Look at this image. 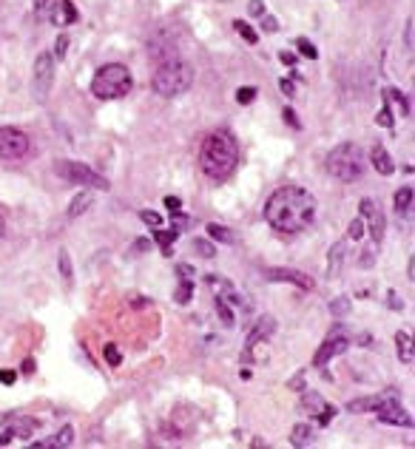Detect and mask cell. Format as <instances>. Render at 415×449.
I'll use <instances>...</instances> for the list:
<instances>
[{
    "mask_svg": "<svg viewBox=\"0 0 415 449\" xmlns=\"http://www.w3.org/2000/svg\"><path fill=\"white\" fill-rule=\"evenodd\" d=\"M131 305H134V308H148L151 302H148V298H143V296H136V298H134V302H131Z\"/></svg>",
    "mask_w": 415,
    "mask_h": 449,
    "instance_id": "55",
    "label": "cell"
},
{
    "mask_svg": "<svg viewBox=\"0 0 415 449\" xmlns=\"http://www.w3.org/2000/svg\"><path fill=\"white\" fill-rule=\"evenodd\" d=\"M65 49H68V34H60V37L54 40V54H51V57H60V60H63V57H65Z\"/></svg>",
    "mask_w": 415,
    "mask_h": 449,
    "instance_id": "41",
    "label": "cell"
},
{
    "mask_svg": "<svg viewBox=\"0 0 415 449\" xmlns=\"http://www.w3.org/2000/svg\"><path fill=\"white\" fill-rule=\"evenodd\" d=\"M140 219H143L146 224H151V228H160V224H162V216H160L157 210H140Z\"/></svg>",
    "mask_w": 415,
    "mask_h": 449,
    "instance_id": "39",
    "label": "cell"
},
{
    "mask_svg": "<svg viewBox=\"0 0 415 449\" xmlns=\"http://www.w3.org/2000/svg\"><path fill=\"white\" fill-rule=\"evenodd\" d=\"M264 279L267 282H282V284H296L299 290H313L316 282L302 273V270H293V267H267L264 270Z\"/></svg>",
    "mask_w": 415,
    "mask_h": 449,
    "instance_id": "10",
    "label": "cell"
},
{
    "mask_svg": "<svg viewBox=\"0 0 415 449\" xmlns=\"http://www.w3.org/2000/svg\"><path fill=\"white\" fill-rule=\"evenodd\" d=\"M347 347H350L347 336H327L324 344H321V347L316 350V355H313V367H324L327 361H333L336 355H341Z\"/></svg>",
    "mask_w": 415,
    "mask_h": 449,
    "instance_id": "14",
    "label": "cell"
},
{
    "mask_svg": "<svg viewBox=\"0 0 415 449\" xmlns=\"http://www.w3.org/2000/svg\"><path fill=\"white\" fill-rule=\"evenodd\" d=\"M344 253H347V242H336L327 253V276L336 279L341 273V265H344Z\"/></svg>",
    "mask_w": 415,
    "mask_h": 449,
    "instance_id": "18",
    "label": "cell"
},
{
    "mask_svg": "<svg viewBox=\"0 0 415 449\" xmlns=\"http://www.w3.org/2000/svg\"><path fill=\"white\" fill-rule=\"evenodd\" d=\"M51 23H57V26H65V23H75L77 20V9H75V4L72 0H57V6H54V12H51V18H49Z\"/></svg>",
    "mask_w": 415,
    "mask_h": 449,
    "instance_id": "17",
    "label": "cell"
},
{
    "mask_svg": "<svg viewBox=\"0 0 415 449\" xmlns=\"http://www.w3.org/2000/svg\"><path fill=\"white\" fill-rule=\"evenodd\" d=\"M154 236H157V242L162 245V253H165V256H171V242L179 236V231H177V228H174V231H157Z\"/></svg>",
    "mask_w": 415,
    "mask_h": 449,
    "instance_id": "29",
    "label": "cell"
},
{
    "mask_svg": "<svg viewBox=\"0 0 415 449\" xmlns=\"http://www.w3.org/2000/svg\"><path fill=\"white\" fill-rule=\"evenodd\" d=\"M4 234H6V219H4V213H0V239H4Z\"/></svg>",
    "mask_w": 415,
    "mask_h": 449,
    "instance_id": "57",
    "label": "cell"
},
{
    "mask_svg": "<svg viewBox=\"0 0 415 449\" xmlns=\"http://www.w3.org/2000/svg\"><path fill=\"white\" fill-rule=\"evenodd\" d=\"M234 29H236V32H239V37H245V40H248L250 46H253V43L259 40V34H256V32H253V29H250V26H248L245 20H236V23H234Z\"/></svg>",
    "mask_w": 415,
    "mask_h": 449,
    "instance_id": "35",
    "label": "cell"
},
{
    "mask_svg": "<svg viewBox=\"0 0 415 449\" xmlns=\"http://www.w3.org/2000/svg\"><path fill=\"white\" fill-rule=\"evenodd\" d=\"M262 29L264 32H279V23H276V18H270V15H262Z\"/></svg>",
    "mask_w": 415,
    "mask_h": 449,
    "instance_id": "44",
    "label": "cell"
},
{
    "mask_svg": "<svg viewBox=\"0 0 415 449\" xmlns=\"http://www.w3.org/2000/svg\"><path fill=\"white\" fill-rule=\"evenodd\" d=\"M296 46H299V51H302V57H307V60H316V57H319V51H316V46H313L310 40H305V37H299V40H296Z\"/></svg>",
    "mask_w": 415,
    "mask_h": 449,
    "instance_id": "36",
    "label": "cell"
},
{
    "mask_svg": "<svg viewBox=\"0 0 415 449\" xmlns=\"http://www.w3.org/2000/svg\"><path fill=\"white\" fill-rule=\"evenodd\" d=\"M282 117H285V122H290L293 128H302V122H299V117H296V111H293V108H285V114H282Z\"/></svg>",
    "mask_w": 415,
    "mask_h": 449,
    "instance_id": "46",
    "label": "cell"
},
{
    "mask_svg": "<svg viewBox=\"0 0 415 449\" xmlns=\"http://www.w3.org/2000/svg\"><path fill=\"white\" fill-rule=\"evenodd\" d=\"M51 443H54V446H72V443H75V429H72V426H63V429L54 435Z\"/></svg>",
    "mask_w": 415,
    "mask_h": 449,
    "instance_id": "34",
    "label": "cell"
},
{
    "mask_svg": "<svg viewBox=\"0 0 415 449\" xmlns=\"http://www.w3.org/2000/svg\"><path fill=\"white\" fill-rule=\"evenodd\" d=\"M407 49L412 51V18L407 20Z\"/></svg>",
    "mask_w": 415,
    "mask_h": 449,
    "instance_id": "54",
    "label": "cell"
},
{
    "mask_svg": "<svg viewBox=\"0 0 415 449\" xmlns=\"http://www.w3.org/2000/svg\"><path fill=\"white\" fill-rule=\"evenodd\" d=\"M390 308L392 310H404V302L398 298V293H390Z\"/></svg>",
    "mask_w": 415,
    "mask_h": 449,
    "instance_id": "50",
    "label": "cell"
},
{
    "mask_svg": "<svg viewBox=\"0 0 415 449\" xmlns=\"http://www.w3.org/2000/svg\"><path fill=\"white\" fill-rule=\"evenodd\" d=\"M395 353H398V361H401V364H412V361H415L412 336H409L407 330H398V333H395Z\"/></svg>",
    "mask_w": 415,
    "mask_h": 449,
    "instance_id": "19",
    "label": "cell"
},
{
    "mask_svg": "<svg viewBox=\"0 0 415 449\" xmlns=\"http://www.w3.org/2000/svg\"><path fill=\"white\" fill-rule=\"evenodd\" d=\"M23 372H26V376H32V372H34V361H32V358L23 361Z\"/></svg>",
    "mask_w": 415,
    "mask_h": 449,
    "instance_id": "56",
    "label": "cell"
},
{
    "mask_svg": "<svg viewBox=\"0 0 415 449\" xmlns=\"http://www.w3.org/2000/svg\"><path fill=\"white\" fill-rule=\"evenodd\" d=\"M148 248H151V242H148V239H140V242H134L131 251H134V253H143V251H148Z\"/></svg>",
    "mask_w": 415,
    "mask_h": 449,
    "instance_id": "49",
    "label": "cell"
},
{
    "mask_svg": "<svg viewBox=\"0 0 415 449\" xmlns=\"http://www.w3.org/2000/svg\"><path fill=\"white\" fill-rule=\"evenodd\" d=\"M208 284L214 287V293H217V298H222V302H228L231 308H248V302H245V296L225 279V276H217V273H211L205 279Z\"/></svg>",
    "mask_w": 415,
    "mask_h": 449,
    "instance_id": "11",
    "label": "cell"
},
{
    "mask_svg": "<svg viewBox=\"0 0 415 449\" xmlns=\"http://www.w3.org/2000/svg\"><path fill=\"white\" fill-rule=\"evenodd\" d=\"M208 236L219 245H236V234L231 228H225V224H217V222L208 224Z\"/></svg>",
    "mask_w": 415,
    "mask_h": 449,
    "instance_id": "21",
    "label": "cell"
},
{
    "mask_svg": "<svg viewBox=\"0 0 415 449\" xmlns=\"http://www.w3.org/2000/svg\"><path fill=\"white\" fill-rule=\"evenodd\" d=\"M15 381H18V372H15V369H0V384L9 387V384H15Z\"/></svg>",
    "mask_w": 415,
    "mask_h": 449,
    "instance_id": "42",
    "label": "cell"
},
{
    "mask_svg": "<svg viewBox=\"0 0 415 449\" xmlns=\"http://www.w3.org/2000/svg\"><path fill=\"white\" fill-rule=\"evenodd\" d=\"M376 415H378V421L392 424V426H412V418H409V412L401 407V401H398L395 390H387L384 396H378Z\"/></svg>",
    "mask_w": 415,
    "mask_h": 449,
    "instance_id": "8",
    "label": "cell"
},
{
    "mask_svg": "<svg viewBox=\"0 0 415 449\" xmlns=\"http://www.w3.org/2000/svg\"><path fill=\"white\" fill-rule=\"evenodd\" d=\"M362 256H364V259H362V267H373V262H376V259H373V248H367Z\"/></svg>",
    "mask_w": 415,
    "mask_h": 449,
    "instance_id": "51",
    "label": "cell"
},
{
    "mask_svg": "<svg viewBox=\"0 0 415 449\" xmlns=\"http://www.w3.org/2000/svg\"><path fill=\"white\" fill-rule=\"evenodd\" d=\"M362 219L370 224V236H373V242L378 245V242L384 239V228H387V222H384L381 208H378L373 199H362Z\"/></svg>",
    "mask_w": 415,
    "mask_h": 449,
    "instance_id": "13",
    "label": "cell"
},
{
    "mask_svg": "<svg viewBox=\"0 0 415 449\" xmlns=\"http://www.w3.org/2000/svg\"><path fill=\"white\" fill-rule=\"evenodd\" d=\"M193 251H196L202 259H214V256H217L214 242H208V239H193Z\"/></svg>",
    "mask_w": 415,
    "mask_h": 449,
    "instance_id": "31",
    "label": "cell"
},
{
    "mask_svg": "<svg viewBox=\"0 0 415 449\" xmlns=\"http://www.w3.org/2000/svg\"><path fill=\"white\" fill-rule=\"evenodd\" d=\"M264 219L279 234H299L316 219V196L302 185L276 188L264 202Z\"/></svg>",
    "mask_w": 415,
    "mask_h": 449,
    "instance_id": "1",
    "label": "cell"
},
{
    "mask_svg": "<svg viewBox=\"0 0 415 449\" xmlns=\"http://www.w3.org/2000/svg\"><path fill=\"white\" fill-rule=\"evenodd\" d=\"M239 165V142L231 131H211L199 148V168L208 179L225 182Z\"/></svg>",
    "mask_w": 415,
    "mask_h": 449,
    "instance_id": "2",
    "label": "cell"
},
{
    "mask_svg": "<svg viewBox=\"0 0 415 449\" xmlns=\"http://www.w3.org/2000/svg\"><path fill=\"white\" fill-rule=\"evenodd\" d=\"M387 97H390V100H392V103H395V106L401 108V114H404V117L409 114V106H407V97H404L401 91H395V89H390V91H387Z\"/></svg>",
    "mask_w": 415,
    "mask_h": 449,
    "instance_id": "38",
    "label": "cell"
},
{
    "mask_svg": "<svg viewBox=\"0 0 415 449\" xmlns=\"http://www.w3.org/2000/svg\"><path fill=\"white\" fill-rule=\"evenodd\" d=\"M412 185H404V188H398V194H395V210H398V216H409L412 213Z\"/></svg>",
    "mask_w": 415,
    "mask_h": 449,
    "instance_id": "22",
    "label": "cell"
},
{
    "mask_svg": "<svg viewBox=\"0 0 415 449\" xmlns=\"http://www.w3.org/2000/svg\"><path fill=\"white\" fill-rule=\"evenodd\" d=\"M103 358H106L111 367H120V364H122V353H120L117 344H106V347H103Z\"/></svg>",
    "mask_w": 415,
    "mask_h": 449,
    "instance_id": "33",
    "label": "cell"
},
{
    "mask_svg": "<svg viewBox=\"0 0 415 449\" xmlns=\"http://www.w3.org/2000/svg\"><path fill=\"white\" fill-rule=\"evenodd\" d=\"M29 148H32V139L26 131L12 128V125L0 128V157L4 160H20L29 154Z\"/></svg>",
    "mask_w": 415,
    "mask_h": 449,
    "instance_id": "7",
    "label": "cell"
},
{
    "mask_svg": "<svg viewBox=\"0 0 415 449\" xmlns=\"http://www.w3.org/2000/svg\"><path fill=\"white\" fill-rule=\"evenodd\" d=\"M376 122H378L381 128H392V111H390V106H384V108L376 114Z\"/></svg>",
    "mask_w": 415,
    "mask_h": 449,
    "instance_id": "40",
    "label": "cell"
},
{
    "mask_svg": "<svg viewBox=\"0 0 415 449\" xmlns=\"http://www.w3.org/2000/svg\"><path fill=\"white\" fill-rule=\"evenodd\" d=\"M54 6H57V0H34V15L40 20H49L51 12H54Z\"/></svg>",
    "mask_w": 415,
    "mask_h": 449,
    "instance_id": "30",
    "label": "cell"
},
{
    "mask_svg": "<svg viewBox=\"0 0 415 449\" xmlns=\"http://www.w3.org/2000/svg\"><path fill=\"white\" fill-rule=\"evenodd\" d=\"M362 236H364V219L356 216V219L347 224V239H350V242H359Z\"/></svg>",
    "mask_w": 415,
    "mask_h": 449,
    "instance_id": "32",
    "label": "cell"
},
{
    "mask_svg": "<svg viewBox=\"0 0 415 449\" xmlns=\"http://www.w3.org/2000/svg\"><path fill=\"white\" fill-rule=\"evenodd\" d=\"M327 174L336 177L338 182H356L364 174V154L356 142H341L324 160Z\"/></svg>",
    "mask_w": 415,
    "mask_h": 449,
    "instance_id": "4",
    "label": "cell"
},
{
    "mask_svg": "<svg viewBox=\"0 0 415 449\" xmlns=\"http://www.w3.org/2000/svg\"><path fill=\"white\" fill-rule=\"evenodd\" d=\"M376 404H378V396L356 398V401H350V404H347V412H370V410H376Z\"/></svg>",
    "mask_w": 415,
    "mask_h": 449,
    "instance_id": "26",
    "label": "cell"
},
{
    "mask_svg": "<svg viewBox=\"0 0 415 449\" xmlns=\"http://www.w3.org/2000/svg\"><path fill=\"white\" fill-rule=\"evenodd\" d=\"M273 330H276V319H270V316L259 319V322H256V327L248 333V344H245V350H250V347H256L259 341L270 339V336H273Z\"/></svg>",
    "mask_w": 415,
    "mask_h": 449,
    "instance_id": "16",
    "label": "cell"
},
{
    "mask_svg": "<svg viewBox=\"0 0 415 449\" xmlns=\"http://www.w3.org/2000/svg\"><path fill=\"white\" fill-rule=\"evenodd\" d=\"M51 86H54V57L49 51H43L34 60V97L43 103L49 97Z\"/></svg>",
    "mask_w": 415,
    "mask_h": 449,
    "instance_id": "9",
    "label": "cell"
},
{
    "mask_svg": "<svg viewBox=\"0 0 415 449\" xmlns=\"http://www.w3.org/2000/svg\"><path fill=\"white\" fill-rule=\"evenodd\" d=\"M57 270H60V276H63V282H65V284H72V282H75L72 256H68V251H60V256H57Z\"/></svg>",
    "mask_w": 415,
    "mask_h": 449,
    "instance_id": "23",
    "label": "cell"
},
{
    "mask_svg": "<svg viewBox=\"0 0 415 449\" xmlns=\"http://www.w3.org/2000/svg\"><path fill=\"white\" fill-rule=\"evenodd\" d=\"M165 208L174 213V210H182V199L179 196H165Z\"/></svg>",
    "mask_w": 415,
    "mask_h": 449,
    "instance_id": "47",
    "label": "cell"
},
{
    "mask_svg": "<svg viewBox=\"0 0 415 449\" xmlns=\"http://www.w3.org/2000/svg\"><path fill=\"white\" fill-rule=\"evenodd\" d=\"M91 202H94V194H91V191H80V194L72 199V205H68V219L83 216V213L91 208Z\"/></svg>",
    "mask_w": 415,
    "mask_h": 449,
    "instance_id": "20",
    "label": "cell"
},
{
    "mask_svg": "<svg viewBox=\"0 0 415 449\" xmlns=\"http://www.w3.org/2000/svg\"><path fill=\"white\" fill-rule=\"evenodd\" d=\"M63 179L75 182V185H83V188H97V191H108V179L103 174H97L94 168L83 165V163H72V160H60L57 168H54Z\"/></svg>",
    "mask_w": 415,
    "mask_h": 449,
    "instance_id": "6",
    "label": "cell"
},
{
    "mask_svg": "<svg viewBox=\"0 0 415 449\" xmlns=\"http://www.w3.org/2000/svg\"><path fill=\"white\" fill-rule=\"evenodd\" d=\"M191 296H193V279H182V284L174 290V302L188 305V302H191Z\"/></svg>",
    "mask_w": 415,
    "mask_h": 449,
    "instance_id": "25",
    "label": "cell"
},
{
    "mask_svg": "<svg viewBox=\"0 0 415 449\" xmlns=\"http://www.w3.org/2000/svg\"><path fill=\"white\" fill-rule=\"evenodd\" d=\"M253 100H256V89L245 86V89H239V91H236V103H239V106H250Z\"/></svg>",
    "mask_w": 415,
    "mask_h": 449,
    "instance_id": "37",
    "label": "cell"
},
{
    "mask_svg": "<svg viewBox=\"0 0 415 449\" xmlns=\"http://www.w3.org/2000/svg\"><path fill=\"white\" fill-rule=\"evenodd\" d=\"M248 12L256 15V18H262V15H264V4H262V0H250V4H248Z\"/></svg>",
    "mask_w": 415,
    "mask_h": 449,
    "instance_id": "45",
    "label": "cell"
},
{
    "mask_svg": "<svg viewBox=\"0 0 415 449\" xmlns=\"http://www.w3.org/2000/svg\"><path fill=\"white\" fill-rule=\"evenodd\" d=\"M134 77L122 63H108L103 68H97L94 80H91V94L100 100H120L131 91Z\"/></svg>",
    "mask_w": 415,
    "mask_h": 449,
    "instance_id": "5",
    "label": "cell"
},
{
    "mask_svg": "<svg viewBox=\"0 0 415 449\" xmlns=\"http://www.w3.org/2000/svg\"><path fill=\"white\" fill-rule=\"evenodd\" d=\"M177 276L179 279H196V270L191 265H177Z\"/></svg>",
    "mask_w": 415,
    "mask_h": 449,
    "instance_id": "43",
    "label": "cell"
},
{
    "mask_svg": "<svg viewBox=\"0 0 415 449\" xmlns=\"http://www.w3.org/2000/svg\"><path fill=\"white\" fill-rule=\"evenodd\" d=\"M15 438H18V429H6L4 435H0V446H9Z\"/></svg>",
    "mask_w": 415,
    "mask_h": 449,
    "instance_id": "48",
    "label": "cell"
},
{
    "mask_svg": "<svg viewBox=\"0 0 415 449\" xmlns=\"http://www.w3.org/2000/svg\"><path fill=\"white\" fill-rule=\"evenodd\" d=\"M279 60H282L285 65H293V63H296V54H290V51H282V54H279Z\"/></svg>",
    "mask_w": 415,
    "mask_h": 449,
    "instance_id": "52",
    "label": "cell"
},
{
    "mask_svg": "<svg viewBox=\"0 0 415 449\" xmlns=\"http://www.w3.org/2000/svg\"><path fill=\"white\" fill-rule=\"evenodd\" d=\"M302 404L310 410V415H316V424L319 426H327L333 418H336V407L333 404H327L319 393H310V390H305V396H302Z\"/></svg>",
    "mask_w": 415,
    "mask_h": 449,
    "instance_id": "12",
    "label": "cell"
},
{
    "mask_svg": "<svg viewBox=\"0 0 415 449\" xmlns=\"http://www.w3.org/2000/svg\"><path fill=\"white\" fill-rule=\"evenodd\" d=\"M279 89H282L288 97H293V83H290V80H279Z\"/></svg>",
    "mask_w": 415,
    "mask_h": 449,
    "instance_id": "53",
    "label": "cell"
},
{
    "mask_svg": "<svg viewBox=\"0 0 415 449\" xmlns=\"http://www.w3.org/2000/svg\"><path fill=\"white\" fill-rule=\"evenodd\" d=\"M217 316L222 319V324H225V327H234V324H236V316H234L231 305H228V302H222V298H217Z\"/></svg>",
    "mask_w": 415,
    "mask_h": 449,
    "instance_id": "28",
    "label": "cell"
},
{
    "mask_svg": "<svg viewBox=\"0 0 415 449\" xmlns=\"http://www.w3.org/2000/svg\"><path fill=\"white\" fill-rule=\"evenodd\" d=\"M191 86H193V68L188 63H182L179 57L160 63L157 71H154V77H151V89L160 97H168V100L185 94Z\"/></svg>",
    "mask_w": 415,
    "mask_h": 449,
    "instance_id": "3",
    "label": "cell"
},
{
    "mask_svg": "<svg viewBox=\"0 0 415 449\" xmlns=\"http://www.w3.org/2000/svg\"><path fill=\"white\" fill-rule=\"evenodd\" d=\"M350 310H353V302H350L347 296H338V298H333V302H330V313L333 316H347Z\"/></svg>",
    "mask_w": 415,
    "mask_h": 449,
    "instance_id": "27",
    "label": "cell"
},
{
    "mask_svg": "<svg viewBox=\"0 0 415 449\" xmlns=\"http://www.w3.org/2000/svg\"><path fill=\"white\" fill-rule=\"evenodd\" d=\"M290 441H293V446H307V443L313 441V429H310V424H296V426H293V432H290Z\"/></svg>",
    "mask_w": 415,
    "mask_h": 449,
    "instance_id": "24",
    "label": "cell"
},
{
    "mask_svg": "<svg viewBox=\"0 0 415 449\" xmlns=\"http://www.w3.org/2000/svg\"><path fill=\"white\" fill-rule=\"evenodd\" d=\"M370 163H373V168H376L381 177H392V174H395V163H392V157L387 154V148H384V145H373V151H370Z\"/></svg>",
    "mask_w": 415,
    "mask_h": 449,
    "instance_id": "15",
    "label": "cell"
}]
</instances>
